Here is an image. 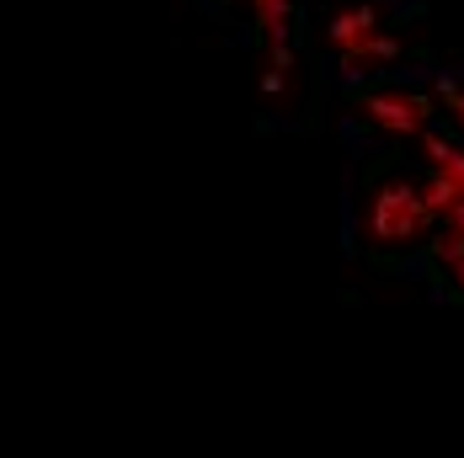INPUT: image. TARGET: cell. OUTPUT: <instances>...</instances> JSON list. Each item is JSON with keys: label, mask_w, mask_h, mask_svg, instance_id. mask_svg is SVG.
<instances>
[{"label": "cell", "mask_w": 464, "mask_h": 458, "mask_svg": "<svg viewBox=\"0 0 464 458\" xmlns=\"http://www.w3.org/2000/svg\"><path fill=\"white\" fill-rule=\"evenodd\" d=\"M427 219H432V208H427L421 186L406 182V177L401 182H384L369 203V234L379 245H411V240H421Z\"/></svg>", "instance_id": "obj_1"}, {"label": "cell", "mask_w": 464, "mask_h": 458, "mask_svg": "<svg viewBox=\"0 0 464 458\" xmlns=\"http://www.w3.org/2000/svg\"><path fill=\"white\" fill-rule=\"evenodd\" d=\"M347 101L369 118L373 129H384V134H395V138H411L421 134V107H417V96H406V91H369V86H347Z\"/></svg>", "instance_id": "obj_2"}, {"label": "cell", "mask_w": 464, "mask_h": 458, "mask_svg": "<svg viewBox=\"0 0 464 458\" xmlns=\"http://www.w3.org/2000/svg\"><path fill=\"white\" fill-rule=\"evenodd\" d=\"M325 38H331V48H336L342 59H358V64H363L369 43L379 38V5L358 0V5H347V11H336L331 27H325Z\"/></svg>", "instance_id": "obj_3"}, {"label": "cell", "mask_w": 464, "mask_h": 458, "mask_svg": "<svg viewBox=\"0 0 464 458\" xmlns=\"http://www.w3.org/2000/svg\"><path fill=\"white\" fill-rule=\"evenodd\" d=\"M421 197H427V208H432V214H443V219H449V214L464 203V182H454V177H438V171H432V177L421 182Z\"/></svg>", "instance_id": "obj_4"}, {"label": "cell", "mask_w": 464, "mask_h": 458, "mask_svg": "<svg viewBox=\"0 0 464 458\" xmlns=\"http://www.w3.org/2000/svg\"><path fill=\"white\" fill-rule=\"evenodd\" d=\"M432 96H438V101H443V107L464 123V91H459V81H454V75H438V81H432Z\"/></svg>", "instance_id": "obj_5"}, {"label": "cell", "mask_w": 464, "mask_h": 458, "mask_svg": "<svg viewBox=\"0 0 464 458\" xmlns=\"http://www.w3.org/2000/svg\"><path fill=\"white\" fill-rule=\"evenodd\" d=\"M395 64V59H401V43H395V38H384V33H379V38H373L369 43V53H363V64Z\"/></svg>", "instance_id": "obj_6"}, {"label": "cell", "mask_w": 464, "mask_h": 458, "mask_svg": "<svg viewBox=\"0 0 464 458\" xmlns=\"http://www.w3.org/2000/svg\"><path fill=\"white\" fill-rule=\"evenodd\" d=\"M262 91L283 96V91H288V70H267V75H262Z\"/></svg>", "instance_id": "obj_7"}, {"label": "cell", "mask_w": 464, "mask_h": 458, "mask_svg": "<svg viewBox=\"0 0 464 458\" xmlns=\"http://www.w3.org/2000/svg\"><path fill=\"white\" fill-rule=\"evenodd\" d=\"M454 288H459V293H464V267H459V272H454Z\"/></svg>", "instance_id": "obj_8"}]
</instances>
